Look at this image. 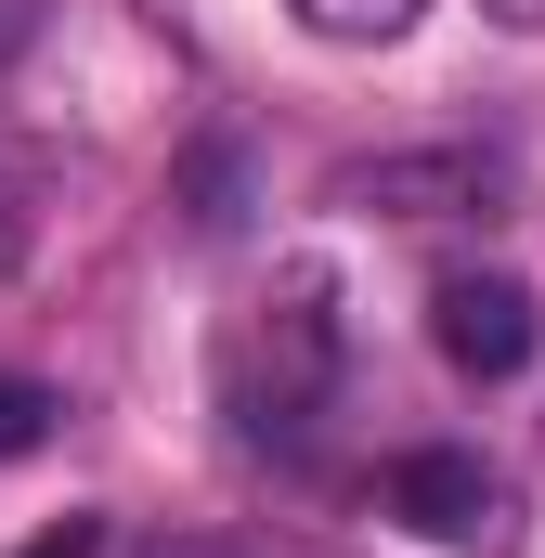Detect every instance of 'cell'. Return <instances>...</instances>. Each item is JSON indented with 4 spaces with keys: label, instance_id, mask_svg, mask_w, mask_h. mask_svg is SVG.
Here are the masks:
<instances>
[{
    "label": "cell",
    "instance_id": "30bf717a",
    "mask_svg": "<svg viewBox=\"0 0 545 558\" xmlns=\"http://www.w3.org/2000/svg\"><path fill=\"white\" fill-rule=\"evenodd\" d=\"M13 39H26V0H0V52H13Z\"/></svg>",
    "mask_w": 545,
    "mask_h": 558
},
{
    "label": "cell",
    "instance_id": "7a4b0ae2",
    "mask_svg": "<svg viewBox=\"0 0 545 558\" xmlns=\"http://www.w3.org/2000/svg\"><path fill=\"white\" fill-rule=\"evenodd\" d=\"M390 520H403L415 546H468V558L520 546V494H507L481 454H403V468H390Z\"/></svg>",
    "mask_w": 545,
    "mask_h": 558
},
{
    "label": "cell",
    "instance_id": "277c9868",
    "mask_svg": "<svg viewBox=\"0 0 545 558\" xmlns=\"http://www.w3.org/2000/svg\"><path fill=\"white\" fill-rule=\"evenodd\" d=\"M338 195H351V208H390V221H494V208H507V156H468V143H441V156H377V169H351Z\"/></svg>",
    "mask_w": 545,
    "mask_h": 558
},
{
    "label": "cell",
    "instance_id": "9c48e42d",
    "mask_svg": "<svg viewBox=\"0 0 545 558\" xmlns=\"http://www.w3.org/2000/svg\"><path fill=\"white\" fill-rule=\"evenodd\" d=\"M494 26H520V39H545V0H481Z\"/></svg>",
    "mask_w": 545,
    "mask_h": 558
},
{
    "label": "cell",
    "instance_id": "52a82bcc",
    "mask_svg": "<svg viewBox=\"0 0 545 558\" xmlns=\"http://www.w3.org/2000/svg\"><path fill=\"white\" fill-rule=\"evenodd\" d=\"M118 558H247V546H221V533H143V546H118Z\"/></svg>",
    "mask_w": 545,
    "mask_h": 558
},
{
    "label": "cell",
    "instance_id": "ba28073f",
    "mask_svg": "<svg viewBox=\"0 0 545 558\" xmlns=\"http://www.w3.org/2000/svg\"><path fill=\"white\" fill-rule=\"evenodd\" d=\"M92 546H105V533H92V520L65 507V520H52V533H39V546H26V558H92Z\"/></svg>",
    "mask_w": 545,
    "mask_h": 558
},
{
    "label": "cell",
    "instance_id": "5b68a950",
    "mask_svg": "<svg viewBox=\"0 0 545 558\" xmlns=\"http://www.w3.org/2000/svg\"><path fill=\"white\" fill-rule=\"evenodd\" d=\"M312 39H351V52H377V39H403L415 26V0H286Z\"/></svg>",
    "mask_w": 545,
    "mask_h": 558
},
{
    "label": "cell",
    "instance_id": "6da1fadb",
    "mask_svg": "<svg viewBox=\"0 0 545 558\" xmlns=\"http://www.w3.org/2000/svg\"><path fill=\"white\" fill-rule=\"evenodd\" d=\"M325 377H338V286L299 260V274H286L261 312L234 325V351H221V390H234L247 441H286V428H312Z\"/></svg>",
    "mask_w": 545,
    "mask_h": 558
},
{
    "label": "cell",
    "instance_id": "8992f818",
    "mask_svg": "<svg viewBox=\"0 0 545 558\" xmlns=\"http://www.w3.org/2000/svg\"><path fill=\"white\" fill-rule=\"evenodd\" d=\"M52 416H65V403H52L39 377H0V468H13V454H39V441H52Z\"/></svg>",
    "mask_w": 545,
    "mask_h": 558
},
{
    "label": "cell",
    "instance_id": "3957f363",
    "mask_svg": "<svg viewBox=\"0 0 545 558\" xmlns=\"http://www.w3.org/2000/svg\"><path fill=\"white\" fill-rule=\"evenodd\" d=\"M428 338H441L455 377H520L545 351V312H533L520 274H441L428 286Z\"/></svg>",
    "mask_w": 545,
    "mask_h": 558
}]
</instances>
